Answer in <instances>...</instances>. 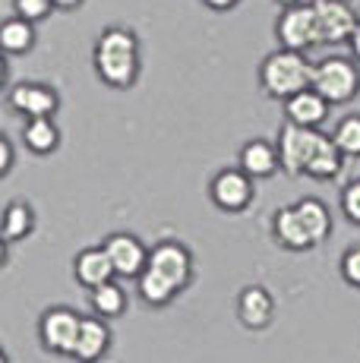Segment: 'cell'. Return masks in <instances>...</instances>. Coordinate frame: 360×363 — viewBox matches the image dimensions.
I'll list each match as a JSON object with an SVG mask.
<instances>
[{"label":"cell","instance_id":"obj_1","mask_svg":"<svg viewBox=\"0 0 360 363\" xmlns=\"http://www.w3.org/2000/svg\"><path fill=\"white\" fill-rule=\"evenodd\" d=\"M136 281H140V297L149 306H168L193 281V253L180 240H162L152 247L149 265Z\"/></svg>","mask_w":360,"mask_h":363},{"label":"cell","instance_id":"obj_2","mask_svg":"<svg viewBox=\"0 0 360 363\" xmlns=\"http://www.w3.org/2000/svg\"><path fill=\"white\" fill-rule=\"evenodd\" d=\"M92 67L108 89H120V92L123 89H133L136 79H140V69H142L136 32L123 29V26H108V29L95 38Z\"/></svg>","mask_w":360,"mask_h":363},{"label":"cell","instance_id":"obj_3","mask_svg":"<svg viewBox=\"0 0 360 363\" xmlns=\"http://www.w3.org/2000/svg\"><path fill=\"white\" fill-rule=\"evenodd\" d=\"M313 67L303 51L279 48L259 64V89L275 101H288L291 95L313 86Z\"/></svg>","mask_w":360,"mask_h":363},{"label":"cell","instance_id":"obj_4","mask_svg":"<svg viewBox=\"0 0 360 363\" xmlns=\"http://www.w3.org/2000/svg\"><path fill=\"white\" fill-rule=\"evenodd\" d=\"M313 89L325 95L332 104H348L360 95V67L351 57H322L313 67Z\"/></svg>","mask_w":360,"mask_h":363},{"label":"cell","instance_id":"obj_5","mask_svg":"<svg viewBox=\"0 0 360 363\" xmlns=\"http://www.w3.org/2000/svg\"><path fill=\"white\" fill-rule=\"evenodd\" d=\"M275 38H279L281 48H291V51H303L322 45L320 41V23H316V10L313 0L310 4H291L281 6L279 19H275Z\"/></svg>","mask_w":360,"mask_h":363},{"label":"cell","instance_id":"obj_6","mask_svg":"<svg viewBox=\"0 0 360 363\" xmlns=\"http://www.w3.org/2000/svg\"><path fill=\"white\" fill-rule=\"evenodd\" d=\"M325 133L316 127H300V123H285L279 133V155H281V171L297 177V174H307L310 158L316 155Z\"/></svg>","mask_w":360,"mask_h":363},{"label":"cell","instance_id":"obj_7","mask_svg":"<svg viewBox=\"0 0 360 363\" xmlns=\"http://www.w3.org/2000/svg\"><path fill=\"white\" fill-rule=\"evenodd\" d=\"M82 316L70 306H51L41 313L38 319V338L45 345V351L60 354V357H73L76 335H79Z\"/></svg>","mask_w":360,"mask_h":363},{"label":"cell","instance_id":"obj_8","mask_svg":"<svg viewBox=\"0 0 360 363\" xmlns=\"http://www.w3.org/2000/svg\"><path fill=\"white\" fill-rule=\"evenodd\" d=\"M209 196L221 212L237 215V212H244V208H250V202L256 196V177H250L240 164L225 167V171H218L215 177H212Z\"/></svg>","mask_w":360,"mask_h":363},{"label":"cell","instance_id":"obj_9","mask_svg":"<svg viewBox=\"0 0 360 363\" xmlns=\"http://www.w3.org/2000/svg\"><path fill=\"white\" fill-rule=\"evenodd\" d=\"M316 23H320V41L322 45H342L354 35L360 16L351 0H313Z\"/></svg>","mask_w":360,"mask_h":363},{"label":"cell","instance_id":"obj_10","mask_svg":"<svg viewBox=\"0 0 360 363\" xmlns=\"http://www.w3.org/2000/svg\"><path fill=\"white\" fill-rule=\"evenodd\" d=\"M6 104H10L16 114L29 117H54L60 108V95L57 89L45 86V82H16L6 92Z\"/></svg>","mask_w":360,"mask_h":363},{"label":"cell","instance_id":"obj_11","mask_svg":"<svg viewBox=\"0 0 360 363\" xmlns=\"http://www.w3.org/2000/svg\"><path fill=\"white\" fill-rule=\"evenodd\" d=\"M105 250H108L111 262H114L117 278H140L145 272V265H149V253H152L140 237L127 234V231L105 237Z\"/></svg>","mask_w":360,"mask_h":363},{"label":"cell","instance_id":"obj_12","mask_svg":"<svg viewBox=\"0 0 360 363\" xmlns=\"http://www.w3.org/2000/svg\"><path fill=\"white\" fill-rule=\"evenodd\" d=\"M111 347V329H108V319L105 316H82L79 335H76V347H73V357L76 363H95L108 354Z\"/></svg>","mask_w":360,"mask_h":363},{"label":"cell","instance_id":"obj_13","mask_svg":"<svg viewBox=\"0 0 360 363\" xmlns=\"http://www.w3.org/2000/svg\"><path fill=\"white\" fill-rule=\"evenodd\" d=\"M73 275H76V281H79L82 288H89V291L101 288L105 281L117 278L114 262H111L105 243H101V247H86V250H79V253H76V259H73Z\"/></svg>","mask_w":360,"mask_h":363},{"label":"cell","instance_id":"obj_14","mask_svg":"<svg viewBox=\"0 0 360 363\" xmlns=\"http://www.w3.org/2000/svg\"><path fill=\"white\" fill-rule=\"evenodd\" d=\"M272 231H275V240H279L285 250H294V253L316 247L313 234H310V228L303 225V218H300V212H297V206H281V208H275V215H272Z\"/></svg>","mask_w":360,"mask_h":363},{"label":"cell","instance_id":"obj_15","mask_svg":"<svg viewBox=\"0 0 360 363\" xmlns=\"http://www.w3.org/2000/svg\"><path fill=\"white\" fill-rule=\"evenodd\" d=\"M272 316H275V297L262 284H247L237 297V319L247 329L259 332L272 323Z\"/></svg>","mask_w":360,"mask_h":363},{"label":"cell","instance_id":"obj_16","mask_svg":"<svg viewBox=\"0 0 360 363\" xmlns=\"http://www.w3.org/2000/svg\"><path fill=\"white\" fill-rule=\"evenodd\" d=\"M329 108H332V101L310 86V89L291 95V99L285 101V117L291 123H300V127H316V130H320L325 123V117H329Z\"/></svg>","mask_w":360,"mask_h":363},{"label":"cell","instance_id":"obj_17","mask_svg":"<svg viewBox=\"0 0 360 363\" xmlns=\"http://www.w3.org/2000/svg\"><path fill=\"white\" fill-rule=\"evenodd\" d=\"M237 162L250 177L262 180V177H272L281 167V155H279V145L269 143V139H250V143L240 149Z\"/></svg>","mask_w":360,"mask_h":363},{"label":"cell","instance_id":"obj_18","mask_svg":"<svg viewBox=\"0 0 360 363\" xmlns=\"http://www.w3.org/2000/svg\"><path fill=\"white\" fill-rule=\"evenodd\" d=\"M0 48H4L6 57H19V54H29L35 48V23L23 16H6L0 26Z\"/></svg>","mask_w":360,"mask_h":363},{"label":"cell","instance_id":"obj_19","mask_svg":"<svg viewBox=\"0 0 360 363\" xmlns=\"http://www.w3.org/2000/svg\"><path fill=\"white\" fill-rule=\"evenodd\" d=\"M23 143L35 155H51L60 145V130L54 123V117H29L23 123Z\"/></svg>","mask_w":360,"mask_h":363},{"label":"cell","instance_id":"obj_20","mask_svg":"<svg viewBox=\"0 0 360 363\" xmlns=\"http://www.w3.org/2000/svg\"><path fill=\"white\" fill-rule=\"evenodd\" d=\"M35 231V212H32L29 202L13 199L4 208V247H13L16 240H26Z\"/></svg>","mask_w":360,"mask_h":363},{"label":"cell","instance_id":"obj_21","mask_svg":"<svg viewBox=\"0 0 360 363\" xmlns=\"http://www.w3.org/2000/svg\"><path fill=\"white\" fill-rule=\"evenodd\" d=\"M344 158H348V155H344V152L335 145V139L322 136L320 149H316V155L310 158V164H307V177H313V180H332V177H338Z\"/></svg>","mask_w":360,"mask_h":363},{"label":"cell","instance_id":"obj_22","mask_svg":"<svg viewBox=\"0 0 360 363\" xmlns=\"http://www.w3.org/2000/svg\"><path fill=\"white\" fill-rule=\"evenodd\" d=\"M294 206H297V212H300L303 225H307L310 234H313L316 247H320L325 237L332 234V215H329V208H325V202L316 199V196H307V199L294 202Z\"/></svg>","mask_w":360,"mask_h":363},{"label":"cell","instance_id":"obj_23","mask_svg":"<svg viewBox=\"0 0 360 363\" xmlns=\"http://www.w3.org/2000/svg\"><path fill=\"white\" fill-rule=\"evenodd\" d=\"M123 310H127V291L117 278H111V281L92 291V313H99L105 319H117Z\"/></svg>","mask_w":360,"mask_h":363},{"label":"cell","instance_id":"obj_24","mask_svg":"<svg viewBox=\"0 0 360 363\" xmlns=\"http://www.w3.org/2000/svg\"><path fill=\"white\" fill-rule=\"evenodd\" d=\"M335 145L344 152L348 158H360V114H348L338 121L335 133H332Z\"/></svg>","mask_w":360,"mask_h":363},{"label":"cell","instance_id":"obj_25","mask_svg":"<svg viewBox=\"0 0 360 363\" xmlns=\"http://www.w3.org/2000/svg\"><path fill=\"white\" fill-rule=\"evenodd\" d=\"M54 10H57L54 0H13V13L29 19V23H41V19H47Z\"/></svg>","mask_w":360,"mask_h":363},{"label":"cell","instance_id":"obj_26","mask_svg":"<svg viewBox=\"0 0 360 363\" xmlns=\"http://www.w3.org/2000/svg\"><path fill=\"white\" fill-rule=\"evenodd\" d=\"M342 212L351 225H360V180H351L342 190Z\"/></svg>","mask_w":360,"mask_h":363},{"label":"cell","instance_id":"obj_27","mask_svg":"<svg viewBox=\"0 0 360 363\" xmlns=\"http://www.w3.org/2000/svg\"><path fill=\"white\" fill-rule=\"evenodd\" d=\"M342 278L351 284V288H360V247H351V250H344V256H342Z\"/></svg>","mask_w":360,"mask_h":363},{"label":"cell","instance_id":"obj_28","mask_svg":"<svg viewBox=\"0 0 360 363\" xmlns=\"http://www.w3.org/2000/svg\"><path fill=\"white\" fill-rule=\"evenodd\" d=\"M13 158H16L13 143L6 136H0V174H10L13 171Z\"/></svg>","mask_w":360,"mask_h":363},{"label":"cell","instance_id":"obj_29","mask_svg":"<svg viewBox=\"0 0 360 363\" xmlns=\"http://www.w3.org/2000/svg\"><path fill=\"white\" fill-rule=\"evenodd\" d=\"M206 6H209L212 13H227V10H234V6L240 4V0H203Z\"/></svg>","mask_w":360,"mask_h":363},{"label":"cell","instance_id":"obj_30","mask_svg":"<svg viewBox=\"0 0 360 363\" xmlns=\"http://www.w3.org/2000/svg\"><path fill=\"white\" fill-rule=\"evenodd\" d=\"M82 4H86V0H54V6H57V10H64V13H73V10H79Z\"/></svg>","mask_w":360,"mask_h":363},{"label":"cell","instance_id":"obj_31","mask_svg":"<svg viewBox=\"0 0 360 363\" xmlns=\"http://www.w3.org/2000/svg\"><path fill=\"white\" fill-rule=\"evenodd\" d=\"M348 45H351V54H354V60L360 64V23H357L354 35H351V38H348Z\"/></svg>","mask_w":360,"mask_h":363}]
</instances>
